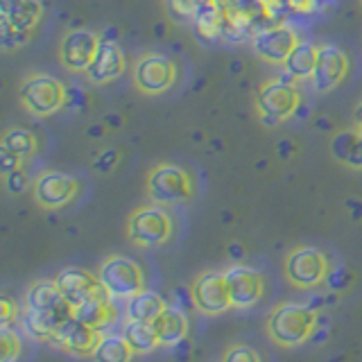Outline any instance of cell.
<instances>
[{"label":"cell","instance_id":"obj_1","mask_svg":"<svg viewBox=\"0 0 362 362\" xmlns=\"http://www.w3.org/2000/svg\"><path fill=\"white\" fill-rule=\"evenodd\" d=\"M317 320V310L308 303H281L269 315L267 333L281 346H299L313 337Z\"/></svg>","mask_w":362,"mask_h":362},{"label":"cell","instance_id":"obj_2","mask_svg":"<svg viewBox=\"0 0 362 362\" xmlns=\"http://www.w3.org/2000/svg\"><path fill=\"white\" fill-rule=\"evenodd\" d=\"M145 190L147 197L161 206H175V204H184L195 195V181L192 175L184 165L179 163H156L150 168L145 177Z\"/></svg>","mask_w":362,"mask_h":362},{"label":"cell","instance_id":"obj_3","mask_svg":"<svg viewBox=\"0 0 362 362\" xmlns=\"http://www.w3.org/2000/svg\"><path fill=\"white\" fill-rule=\"evenodd\" d=\"M41 0H0V41L11 50L25 43L43 18Z\"/></svg>","mask_w":362,"mask_h":362},{"label":"cell","instance_id":"obj_4","mask_svg":"<svg viewBox=\"0 0 362 362\" xmlns=\"http://www.w3.org/2000/svg\"><path fill=\"white\" fill-rule=\"evenodd\" d=\"M66 86L50 73H30L18 84V102L30 116L45 118L66 105Z\"/></svg>","mask_w":362,"mask_h":362},{"label":"cell","instance_id":"obj_5","mask_svg":"<svg viewBox=\"0 0 362 362\" xmlns=\"http://www.w3.org/2000/svg\"><path fill=\"white\" fill-rule=\"evenodd\" d=\"M173 218L161 204H147V206L134 209L127 218V238L143 249L161 247L173 235Z\"/></svg>","mask_w":362,"mask_h":362},{"label":"cell","instance_id":"obj_6","mask_svg":"<svg viewBox=\"0 0 362 362\" xmlns=\"http://www.w3.org/2000/svg\"><path fill=\"white\" fill-rule=\"evenodd\" d=\"M179 66L163 52H147L136 59L132 82L143 95H163L177 84Z\"/></svg>","mask_w":362,"mask_h":362},{"label":"cell","instance_id":"obj_7","mask_svg":"<svg viewBox=\"0 0 362 362\" xmlns=\"http://www.w3.org/2000/svg\"><path fill=\"white\" fill-rule=\"evenodd\" d=\"M299 107H301V93L290 82L269 79L256 93V113L265 124H281L290 120Z\"/></svg>","mask_w":362,"mask_h":362},{"label":"cell","instance_id":"obj_8","mask_svg":"<svg viewBox=\"0 0 362 362\" xmlns=\"http://www.w3.org/2000/svg\"><path fill=\"white\" fill-rule=\"evenodd\" d=\"M98 279L113 299H129L145 286L141 265L127 256H109L100 265Z\"/></svg>","mask_w":362,"mask_h":362},{"label":"cell","instance_id":"obj_9","mask_svg":"<svg viewBox=\"0 0 362 362\" xmlns=\"http://www.w3.org/2000/svg\"><path fill=\"white\" fill-rule=\"evenodd\" d=\"M286 276L294 288L313 290L317 286L326 283V276L331 267H328V258L322 249L317 247H297L292 249L286 258Z\"/></svg>","mask_w":362,"mask_h":362},{"label":"cell","instance_id":"obj_10","mask_svg":"<svg viewBox=\"0 0 362 362\" xmlns=\"http://www.w3.org/2000/svg\"><path fill=\"white\" fill-rule=\"evenodd\" d=\"M102 37L95 30L75 28L59 41V64L73 75H86L100 50Z\"/></svg>","mask_w":362,"mask_h":362},{"label":"cell","instance_id":"obj_11","mask_svg":"<svg viewBox=\"0 0 362 362\" xmlns=\"http://www.w3.org/2000/svg\"><path fill=\"white\" fill-rule=\"evenodd\" d=\"M349 75V54L335 43L317 45V62L310 75L313 90L317 93H328L337 88Z\"/></svg>","mask_w":362,"mask_h":362},{"label":"cell","instance_id":"obj_12","mask_svg":"<svg viewBox=\"0 0 362 362\" xmlns=\"http://www.w3.org/2000/svg\"><path fill=\"white\" fill-rule=\"evenodd\" d=\"M32 192H34V199H37L39 206L57 211L77 197L79 181L73 175L57 173V170H45V173H41L37 179H34Z\"/></svg>","mask_w":362,"mask_h":362},{"label":"cell","instance_id":"obj_13","mask_svg":"<svg viewBox=\"0 0 362 362\" xmlns=\"http://www.w3.org/2000/svg\"><path fill=\"white\" fill-rule=\"evenodd\" d=\"M190 292L197 310L204 315H220L226 308H233L224 272H204V274L192 281Z\"/></svg>","mask_w":362,"mask_h":362},{"label":"cell","instance_id":"obj_14","mask_svg":"<svg viewBox=\"0 0 362 362\" xmlns=\"http://www.w3.org/2000/svg\"><path fill=\"white\" fill-rule=\"evenodd\" d=\"M224 279H226V288H229V297L233 308L247 310L260 301L265 292V283L260 272L247 265H231L229 269H224Z\"/></svg>","mask_w":362,"mask_h":362},{"label":"cell","instance_id":"obj_15","mask_svg":"<svg viewBox=\"0 0 362 362\" xmlns=\"http://www.w3.org/2000/svg\"><path fill=\"white\" fill-rule=\"evenodd\" d=\"M301 43L299 34L288 25H276L258 32L254 37V52L260 57L265 64L272 66H283L286 59L292 54V50Z\"/></svg>","mask_w":362,"mask_h":362},{"label":"cell","instance_id":"obj_16","mask_svg":"<svg viewBox=\"0 0 362 362\" xmlns=\"http://www.w3.org/2000/svg\"><path fill=\"white\" fill-rule=\"evenodd\" d=\"M54 281H57V286H59L62 294L66 297V301L71 303L73 308L88 299L107 297L109 294L105 290V286L100 283L98 274H90V272H86L82 267H66L54 276Z\"/></svg>","mask_w":362,"mask_h":362},{"label":"cell","instance_id":"obj_17","mask_svg":"<svg viewBox=\"0 0 362 362\" xmlns=\"http://www.w3.org/2000/svg\"><path fill=\"white\" fill-rule=\"evenodd\" d=\"M124 71H127V57H124L122 48L116 41L102 39L95 59L86 71V79L93 86H107L120 79Z\"/></svg>","mask_w":362,"mask_h":362},{"label":"cell","instance_id":"obj_18","mask_svg":"<svg viewBox=\"0 0 362 362\" xmlns=\"http://www.w3.org/2000/svg\"><path fill=\"white\" fill-rule=\"evenodd\" d=\"M98 342H100V335L95 328L82 324L79 320H75V317H68L54 337V344H59L68 354L79 356V358L93 356Z\"/></svg>","mask_w":362,"mask_h":362},{"label":"cell","instance_id":"obj_19","mask_svg":"<svg viewBox=\"0 0 362 362\" xmlns=\"http://www.w3.org/2000/svg\"><path fill=\"white\" fill-rule=\"evenodd\" d=\"M25 308L41 313H73L57 281H37L25 292Z\"/></svg>","mask_w":362,"mask_h":362},{"label":"cell","instance_id":"obj_20","mask_svg":"<svg viewBox=\"0 0 362 362\" xmlns=\"http://www.w3.org/2000/svg\"><path fill=\"white\" fill-rule=\"evenodd\" d=\"M158 335V344L170 346L179 344L188 335V313L179 305H165V310L152 322Z\"/></svg>","mask_w":362,"mask_h":362},{"label":"cell","instance_id":"obj_21","mask_svg":"<svg viewBox=\"0 0 362 362\" xmlns=\"http://www.w3.org/2000/svg\"><path fill=\"white\" fill-rule=\"evenodd\" d=\"M328 150H331V156L337 163L362 170V132H358L356 127L337 132L331 139Z\"/></svg>","mask_w":362,"mask_h":362},{"label":"cell","instance_id":"obj_22","mask_svg":"<svg viewBox=\"0 0 362 362\" xmlns=\"http://www.w3.org/2000/svg\"><path fill=\"white\" fill-rule=\"evenodd\" d=\"M165 301L154 290H141L127 299V320L136 322H154L165 310Z\"/></svg>","mask_w":362,"mask_h":362},{"label":"cell","instance_id":"obj_23","mask_svg":"<svg viewBox=\"0 0 362 362\" xmlns=\"http://www.w3.org/2000/svg\"><path fill=\"white\" fill-rule=\"evenodd\" d=\"M73 317L79 320L82 324L95 328H105L111 320H113V303H111V297H95V299H88L84 303H79L73 308Z\"/></svg>","mask_w":362,"mask_h":362},{"label":"cell","instance_id":"obj_24","mask_svg":"<svg viewBox=\"0 0 362 362\" xmlns=\"http://www.w3.org/2000/svg\"><path fill=\"white\" fill-rule=\"evenodd\" d=\"M0 150H5L9 154L18 156L21 161H28L34 154L39 152V141L30 129L25 127H9L3 134V141H0Z\"/></svg>","mask_w":362,"mask_h":362},{"label":"cell","instance_id":"obj_25","mask_svg":"<svg viewBox=\"0 0 362 362\" xmlns=\"http://www.w3.org/2000/svg\"><path fill=\"white\" fill-rule=\"evenodd\" d=\"M315 62H317V45L301 41L286 59V64H283V71L292 79H310L315 71Z\"/></svg>","mask_w":362,"mask_h":362},{"label":"cell","instance_id":"obj_26","mask_svg":"<svg viewBox=\"0 0 362 362\" xmlns=\"http://www.w3.org/2000/svg\"><path fill=\"white\" fill-rule=\"evenodd\" d=\"M134 349L124 335H100V342L93 351V362H129Z\"/></svg>","mask_w":362,"mask_h":362},{"label":"cell","instance_id":"obj_27","mask_svg":"<svg viewBox=\"0 0 362 362\" xmlns=\"http://www.w3.org/2000/svg\"><path fill=\"white\" fill-rule=\"evenodd\" d=\"M122 335L127 337V342L132 344L134 354H150L158 344V335L152 322H136V320H127L122 328Z\"/></svg>","mask_w":362,"mask_h":362},{"label":"cell","instance_id":"obj_28","mask_svg":"<svg viewBox=\"0 0 362 362\" xmlns=\"http://www.w3.org/2000/svg\"><path fill=\"white\" fill-rule=\"evenodd\" d=\"M0 349H3V362H16L21 354V339L18 333L11 331V326L0 328Z\"/></svg>","mask_w":362,"mask_h":362},{"label":"cell","instance_id":"obj_29","mask_svg":"<svg viewBox=\"0 0 362 362\" xmlns=\"http://www.w3.org/2000/svg\"><path fill=\"white\" fill-rule=\"evenodd\" d=\"M222 362H260V356H258V351L252 349V346L235 344L231 349H226Z\"/></svg>","mask_w":362,"mask_h":362},{"label":"cell","instance_id":"obj_30","mask_svg":"<svg viewBox=\"0 0 362 362\" xmlns=\"http://www.w3.org/2000/svg\"><path fill=\"white\" fill-rule=\"evenodd\" d=\"M5 179V188L11 192V195H18V192H23L28 186H30V177L25 173V168H16V170H11L9 175L3 177Z\"/></svg>","mask_w":362,"mask_h":362},{"label":"cell","instance_id":"obj_31","mask_svg":"<svg viewBox=\"0 0 362 362\" xmlns=\"http://www.w3.org/2000/svg\"><path fill=\"white\" fill-rule=\"evenodd\" d=\"M326 286L331 288V290H344L346 286V272L344 269H333V272H328V276H326Z\"/></svg>","mask_w":362,"mask_h":362},{"label":"cell","instance_id":"obj_32","mask_svg":"<svg viewBox=\"0 0 362 362\" xmlns=\"http://www.w3.org/2000/svg\"><path fill=\"white\" fill-rule=\"evenodd\" d=\"M14 315H16V305L11 303V299H7V297L0 299V326H9Z\"/></svg>","mask_w":362,"mask_h":362},{"label":"cell","instance_id":"obj_33","mask_svg":"<svg viewBox=\"0 0 362 362\" xmlns=\"http://www.w3.org/2000/svg\"><path fill=\"white\" fill-rule=\"evenodd\" d=\"M188 351H190V342H188V339H181L179 344L173 346V354H175V358H177L179 362H184V360L188 358Z\"/></svg>","mask_w":362,"mask_h":362},{"label":"cell","instance_id":"obj_34","mask_svg":"<svg viewBox=\"0 0 362 362\" xmlns=\"http://www.w3.org/2000/svg\"><path fill=\"white\" fill-rule=\"evenodd\" d=\"M354 127H356L358 132H362V102L354 109Z\"/></svg>","mask_w":362,"mask_h":362},{"label":"cell","instance_id":"obj_35","mask_svg":"<svg viewBox=\"0 0 362 362\" xmlns=\"http://www.w3.org/2000/svg\"><path fill=\"white\" fill-rule=\"evenodd\" d=\"M240 247H238V245H231V258H235V260H240Z\"/></svg>","mask_w":362,"mask_h":362}]
</instances>
